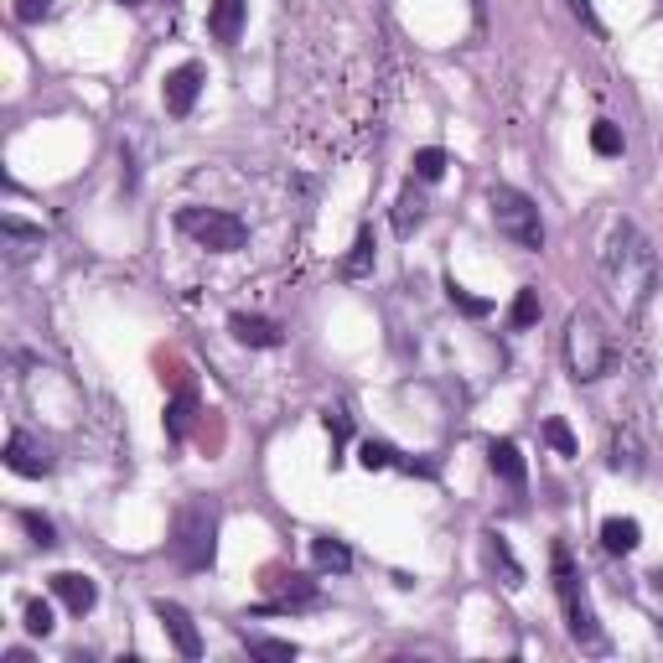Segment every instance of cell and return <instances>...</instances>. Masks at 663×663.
Returning <instances> with one entry per match:
<instances>
[{
  "label": "cell",
  "instance_id": "cell-13",
  "mask_svg": "<svg viewBox=\"0 0 663 663\" xmlns=\"http://www.w3.org/2000/svg\"><path fill=\"white\" fill-rule=\"evenodd\" d=\"M244 16H249V0H213L208 5V37L234 47L244 37Z\"/></svg>",
  "mask_w": 663,
  "mask_h": 663
},
{
  "label": "cell",
  "instance_id": "cell-32",
  "mask_svg": "<svg viewBox=\"0 0 663 663\" xmlns=\"http://www.w3.org/2000/svg\"><path fill=\"white\" fill-rule=\"evenodd\" d=\"M322 426H327V435H332V462H342L337 451H342V441L352 435V420H348V410H327L322 415Z\"/></svg>",
  "mask_w": 663,
  "mask_h": 663
},
{
  "label": "cell",
  "instance_id": "cell-29",
  "mask_svg": "<svg viewBox=\"0 0 663 663\" xmlns=\"http://www.w3.org/2000/svg\"><path fill=\"white\" fill-rule=\"evenodd\" d=\"M21 528L32 534V545H37V549H53V545H58V524H53V519H42L37 508H26V513H21Z\"/></svg>",
  "mask_w": 663,
  "mask_h": 663
},
{
  "label": "cell",
  "instance_id": "cell-2",
  "mask_svg": "<svg viewBox=\"0 0 663 663\" xmlns=\"http://www.w3.org/2000/svg\"><path fill=\"white\" fill-rule=\"evenodd\" d=\"M549 575H555V596H560V612H566V632L581 643V653H606V632L596 623V612L585 602V585H581V570L570 560V549L555 539L549 545Z\"/></svg>",
  "mask_w": 663,
  "mask_h": 663
},
{
  "label": "cell",
  "instance_id": "cell-22",
  "mask_svg": "<svg viewBox=\"0 0 663 663\" xmlns=\"http://www.w3.org/2000/svg\"><path fill=\"white\" fill-rule=\"evenodd\" d=\"M373 249H379V244H373V229H358V239H352V254L342 259V275H348V280H363V275L373 270Z\"/></svg>",
  "mask_w": 663,
  "mask_h": 663
},
{
  "label": "cell",
  "instance_id": "cell-26",
  "mask_svg": "<svg viewBox=\"0 0 663 663\" xmlns=\"http://www.w3.org/2000/svg\"><path fill=\"white\" fill-rule=\"evenodd\" d=\"M244 648H249V653H259V659H286V663L301 653L291 638H265V632H244Z\"/></svg>",
  "mask_w": 663,
  "mask_h": 663
},
{
  "label": "cell",
  "instance_id": "cell-3",
  "mask_svg": "<svg viewBox=\"0 0 663 663\" xmlns=\"http://www.w3.org/2000/svg\"><path fill=\"white\" fill-rule=\"evenodd\" d=\"M218 555V508L208 498L176 508L172 519V560L182 570H208Z\"/></svg>",
  "mask_w": 663,
  "mask_h": 663
},
{
  "label": "cell",
  "instance_id": "cell-11",
  "mask_svg": "<svg viewBox=\"0 0 663 663\" xmlns=\"http://www.w3.org/2000/svg\"><path fill=\"white\" fill-rule=\"evenodd\" d=\"M47 585H53V596H58V602L68 606L73 617H89V612H94V602H98V585L89 581V575H79V570H58Z\"/></svg>",
  "mask_w": 663,
  "mask_h": 663
},
{
  "label": "cell",
  "instance_id": "cell-4",
  "mask_svg": "<svg viewBox=\"0 0 663 663\" xmlns=\"http://www.w3.org/2000/svg\"><path fill=\"white\" fill-rule=\"evenodd\" d=\"M488 213H492V229H498L513 249H524V254L545 249V218H539V202L528 193L498 182V187H488Z\"/></svg>",
  "mask_w": 663,
  "mask_h": 663
},
{
  "label": "cell",
  "instance_id": "cell-28",
  "mask_svg": "<svg viewBox=\"0 0 663 663\" xmlns=\"http://www.w3.org/2000/svg\"><path fill=\"white\" fill-rule=\"evenodd\" d=\"M358 462L369 472H389V467H399V451H394L389 441H363V446H358Z\"/></svg>",
  "mask_w": 663,
  "mask_h": 663
},
{
  "label": "cell",
  "instance_id": "cell-18",
  "mask_svg": "<svg viewBox=\"0 0 663 663\" xmlns=\"http://www.w3.org/2000/svg\"><path fill=\"white\" fill-rule=\"evenodd\" d=\"M482 549H488V566L503 575L508 591H519V585H524V566L513 560V549H508V539L498 534V528H488V534H482Z\"/></svg>",
  "mask_w": 663,
  "mask_h": 663
},
{
  "label": "cell",
  "instance_id": "cell-34",
  "mask_svg": "<svg viewBox=\"0 0 663 663\" xmlns=\"http://www.w3.org/2000/svg\"><path fill=\"white\" fill-rule=\"evenodd\" d=\"M47 11H53V0H16V21H21V26L47 21Z\"/></svg>",
  "mask_w": 663,
  "mask_h": 663
},
{
  "label": "cell",
  "instance_id": "cell-27",
  "mask_svg": "<svg viewBox=\"0 0 663 663\" xmlns=\"http://www.w3.org/2000/svg\"><path fill=\"white\" fill-rule=\"evenodd\" d=\"M446 301H451V306H456L462 316H488V312H492L488 295H472L467 286H456V280H446Z\"/></svg>",
  "mask_w": 663,
  "mask_h": 663
},
{
  "label": "cell",
  "instance_id": "cell-33",
  "mask_svg": "<svg viewBox=\"0 0 663 663\" xmlns=\"http://www.w3.org/2000/svg\"><path fill=\"white\" fill-rule=\"evenodd\" d=\"M570 11H575V21H581L591 37H606V26H602V16H596V5H591V0H570Z\"/></svg>",
  "mask_w": 663,
  "mask_h": 663
},
{
  "label": "cell",
  "instance_id": "cell-6",
  "mask_svg": "<svg viewBox=\"0 0 663 663\" xmlns=\"http://www.w3.org/2000/svg\"><path fill=\"white\" fill-rule=\"evenodd\" d=\"M176 229L193 239L197 249H213V254H239L249 244V223L239 213H223V208H182Z\"/></svg>",
  "mask_w": 663,
  "mask_h": 663
},
{
  "label": "cell",
  "instance_id": "cell-20",
  "mask_svg": "<svg viewBox=\"0 0 663 663\" xmlns=\"http://www.w3.org/2000/svg\"><path fill=\"white\" fill-rule=\"evenodd\" d=\"M312 566L322 570V575H348V570H352V549L342 545V539L322 534V539H312Z\"/></svg>",
  "mask_w": 663,
  "mask_h": 663
},
{
  "label": "cell",
  "instance_id": "cell-10",
  "mask_svg": "<svg viewBox=\"0 0 663 663\" xmlns=\"http://www.w3.org/2000/svg\"><path fill=\"white\" fill-rule=\"evenodd\" d=\"M270 581L280 585V596L254 606V612H312V606H322V585L312 575H270Z\"/></svg>",
  "mask_w": 663,
  "mask_h": 663
},
{
  "label": "cell",
  "instance_id": "cell-7",
  "mask_svg": "<svg viewBox=\"0 0 663 663\" xmlns=\"http://www.w3.org/2000/svg\"><path fill=\"white\" fill-rule=\"evenodd\" d=\"M202 62H182V68H172L166 73V83H161V104H166V115L172 119H187L197 109V94H202Z\"/></svg>",
  "mask_w": 663,
  "mask_h": 663
},
{
  "label": "cell",
  "instance_id": "cell-25",
  "mask_svg": "<svg viewBox=\"0 0 663 663\" xmlns=\"http://www.w3.org/2000/svg\"><path fill=\"white\" fill-rule=\"evenodd\" d=\"M591 151H596V156H623L627 151V136H623V125H612V119H596V125H591Z\"/></svg>",
  "mask_w": 663,
  "mask_h": 663
},
{
  "label": "cell",
  "instance_id": "cell-9",
  "mask_svg": "<svg viewBox=\"0 0 663 663\" xmlns=\"http://www.w3.org/2000/svg\"><path fill=\"white\" fill-rule=\"evenodd\" d=\"M5 467L16 472V477H47L53 472V456L42 446L32 430H11L5 435Z\"/></svg>",
  "mask_w": 663,
  "mask_h": 663
},
{
  "label": "cell",
  "instance_id": "cell-30",
  "mask_svg": "<svg viewBox=\"0 0 663 663\" xmlns=\"http://www.w3.org/2000/svg\"><path fill=\"white\" fill-rule=\"evenodd\" d=\"M53 627H58V617H53V602H26V632H32V638H47V632H53Z\"/></svg>",
  "mask_w": 663,
  "mask_h": 663
},
{
  "label": "cell",
  "instance_id": "cell-5",
  "mask_svg": "<svg viewBox=\"0 0 663 663\" xmlns=\"http://www.w3.org/2000/svg\"><path fill=\"white\" fill-rule=\"evenodd\" d=\"M566 363L575 384H596L612 369V337H606L602 316L585 312V306L566 322Z\"/></svg>",
  "mask_w": 663,
  "mask_h": 663
},
{
  "label": "cell",
  "instance_id": "cell-16",
  "mask_svg": "<svg viewBox=\"0 0 663 663\" xmlns=\"http://www.w3.org/2000/svg\"><path fill=\"white\" fill-rule=\"evenodd\" d=\"M612 472H623V477H643V441H638V430H632V426L612 430Z\"/></svg>",
  "mask_w": 663,
  "mask_h": 663
},
{
  "label": "cell",
  "instance_id": "cell-35",
  "mask_svg": "<svg viewBox=\"0 0 663 663\" xmlns=\"http://www.w3.org/2000/svg\"><path fill=\"white\" fill-rule=\"evenodd\" d=\"M648 581H653V585H659V591H663V570H653V575H648Z\"/></svg>",
  "mask_w": 663,
  "mask_h": 663
},
{
  "label": "cell",
  "instance_id": "cell-17",
  "mask_svg": "<svg viewBox=\"0 0 663 663\" xmlns=\"http://www.w3.org/2000/svg\"><path fill=\"white\" fill-rule=\"evenodd\" d=\"M193 420H197V389H176L172 399H166L161 426H166V435H172V441H187V435H193Z\"/></svg>",
  "mask_w": 663,
  "mask_h": 663
},
{
  "label": "cell",
  "instance_id": "cell-1",
  "mask_svg": "<svg viewBox=\"0 0 663 663\" xmlns=\"http://www.w3.org/2000/svg\"><path fill=\"white\" fill-rule=\"evenodd\" d=\"M602 280L627 322H638L648 312V301L659 291V254H653V244H648L638 223H627V218L612 223V234L602 244Z\"/></svg>",
  "mask_w": 663,
  "mask_h": 663
},
{
  "label": "cell",
  "instance_id": "cell-19",
  "mask_svg": "<svg viewBox=\"0 0 663 663\" xmlns=\"http://www.w3.org/2000/svg\"><path fill=\"white\" fill-rule=\"evenodd\" d=\"M643 545V524L638 519H602V549L606 555H632V549Z\"/></svg>",
  "mask_w": 663,
  "mask_h": 663
},
{
  "label": "cell",
  "instance_id": "cell-8",
  "mask_svg": "<svg viewBox=\"0 0 663 663\" xmlns=\"http://www.w3.org/2000/svg\"><path fill=\"white\" fill-rule=\"evenodd\" d=\"M151 612H156V623L166 627V638H172V648L182 653V659H202V632H197V623H193V612L182 602H151Z\"/></svg>",
  "mask_w": 663,
  "mask_h": 663
},
{
  "label": "cell",
  "instance_id": "cell-23",
  "mask_svg": "<svg viewBox=\"0 0 663 663\" xmlns=\"http://www.w3.org/2000/svg\"><path fill=\"white\" fill-rule=\"evenodd\" d=\"M410 166H415V182H426V187H430V182H441V176H446V166H451V156H446V151H441V146H420V151H415V161H410Z\"/></svg>",
  "mask_w": 663,
  "mask_h": 663
},
{
  "label": "cell",
  "instance_id": "cell-21",
  "mask_svg": "<svg viewBox=\"0 0 663 663\" xmlns=\"http://www.w3.org/2000/svg\"><path fill=\"white\" fill-rule=\"evenodd\" d=\"M0 244L11 249V259H26L42 249V229H26L21 218H0Z\"/></svg>",
  "mask_w": 663,
  "mask_h": 663
},
{
  "label": "cell",
  "instance_id": "cell-12",
  "mask_svg": "<svg viewBox=\"0 0 663 663\" xmlns=\"http://www.w3.org/2000/svg\"><path fill=\"white\" fill-rule=\"evenodd\" d=\"M488 467H492V477L508 482L513 492L528 488V462H524V451L513 446V441H488Z\"/></svg>",
  "mask_w": 663,
  "mask_h": 663
},
{
  "label": "cell",
  "instance_id": "cell-15",
  "mask_svg": "<svg viewBox=\"0 0 663 663\" xmlns=\"http://www.w3.org/2000/svg\"><path fill=\"white\" fill-rule=\"evenodd\" d=\"M420 187H426V182H405V187H399V202H394V234L399 239H410L415 229H420V218H426V193H420Z\"/></svg>",
  "mask_w": 663,
  "mask_h": 663
},
{
  "label": "cell",
  "instance_id": "cell-36",
  "mask_svg": "<svg viewBox=\"0 0 663 663\" xmlns=\"http://www.w3.org/2000/svg\"><path fill=\"white\" fill-rule=\"evenodd\" d=\"M119 5H130V11H136V5H146V0H119Z\"/></svg>",
  "mask_w": 663,
  "mask_h": 663
},
{
  "label": "cell",
  "instance_id": "cell-14",
  "mask_svg": "<svg viewBox=\"0 0 663 663\" xmlns=\"http://www.w3.org/2000/svg\"><path fill=\"white\" fill-rule=\"evenodd\" d=\"M229 332H234V342H244V348H280V327H275L270 316L234 312L229 316Z\"/></svg>",
  "mask_w": 663,
  "mask_h": 663
},
{
  "label": "cell",
  "instance_id": "cell-31",
  "mask_svg": "<svg viewBox=\"0 0 663 663\" xmlns=\"http://www.w3.org/2000/svg\"><path fill=\"white\" fill-rule=\"evenodd\" d=\"M545 441L560 451V456H581V446H575V435H570V426L560 420V415H549L545 420Z\"/></svg>",
  "mask_w": 663,
  "mask_h": 663
},
{
  "label": "cell",
  "instance_id": "cell-24",
  "mask_svg": "<svg viewBox=\"0 0 663 663\" xmlns=\"http://www.w3.org/2000/svg\"><path fill=\"white\" fill-rule=\"evenodd\" d=\"M539 312H545V306H539V291H534V286H524V291L513 295V306H508V327L528 332L534 322H539Z\"/></svg>",
  "mask_w": 663,
  "mask_h": 663
}]
</instances>
